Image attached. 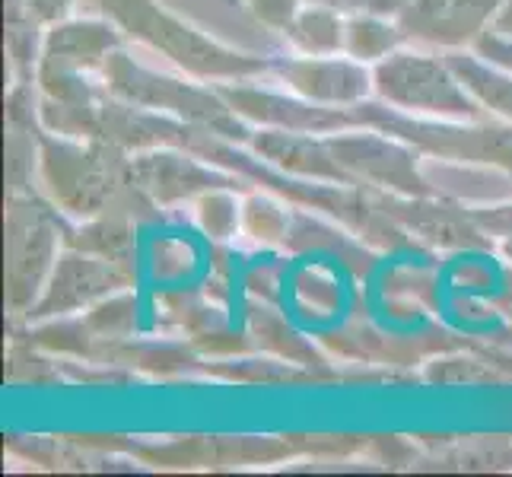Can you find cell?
Wrapping results in <instances>:
<instances>
[{"label":"cell","instance_id":"16","mask_svg":"<svg viewBox=\"0 0 512 477\" xmlns=\"http://www.w3.org/2000/svg\"><path fill=\"white\" fill-rule=\"evenodd\" d=\"M446 58L458 74V80L465 83V90L474 96V102H478L487 115L512 125V70L481 58L474 48L446 51Z\"/></svg>","mask_w":512,"mask_h":477},{"label":"cell","instance_id":"19","mask_svg":"<svg viewBox=\"0 0 512 477\" xmlns=\"http://www.w3.org/2000/svg\"><path fill=\"white\" fill-rule=\"evenodd\" d=\"M404 45H408V35H404L395 16H373V13L347 16L344 55H350L353 61L379 64Z\"/></svg>","mask_w":512,"mask_h":477},{"label":"cell","instance_id":"14","mask_svg":"<svg viewBox=\"0 0 512 477\" xmlns=\"http://www.w3.org/2000/svg\"><path fill=\"white\" fill-rule=\"evenodd\" d=\"M252 153L264 166L303 182H328V185H353L328 147V134L306 131H280V128H255L249 140Z\"/></svg>","mask_w":512,"mask_h":477},{"label":"cell","instance_id":"23","mask_svg":"<svg viewBox=\"0 0 512 477\" xmlns=\"http://www.w3.org/2000/svg\"><path fill=\"white\" fill-rule=\"evenodd\" d=\"M306 4H322L331 7L344 16H357V13H373V16H395L408 7V0H306Z\"/></svg>","mask_w":512,"mask_h":477},{"label":"cell","instance_id":"22","mask_svg":"<svg viewBox=\"0 0 512 477\" xmlns=\"http://www.w3.org/2000/svg\"><path fill=\"white\" fill-rule=\"evenodd\" d=\"M303 4L306 0H242V7L249 10L264 29L280 32V35L290 29L293 16L299 13Z\"/></svg>","mask_w":512,"mask_h":477},{"label":"cell","instance_id":"20","mask_svg":"<svg viewBox=\"0 0 512 477\" xmlns=\"http://www.w3.org/2000/svg\"><path fill=\"white\" fill-rule=\"evenodd\" d=\"M194 220L210 239H233L242 229V204L236 201L233 188H214L194 201Z\"/></svg>","mask_w":512,"mask_h":477},{"label":"cell","instance_id":"7","mask_svg":"<svg viewBox=\"0 0 512 477\" xmlns=\"http://www.w3.org/2000/svg\"><path fill=\"white\" fill-rule=\"evenodd\" d=\"M328 147L353 185L401 194V198H433V188L417 169L420 150L388 131L357 125L328 134Z\"/></svg>","mask_w":512,"mask_h":477},{"label":"cell","instance_id":"15","mask_svg":"<svg viewBox=\"0 0 512 477\" xmlns=\"http://www.w3.org/2000/svg\"><path fill=\"white\" fill-rule=\"evenodd\" d=\"M385 214L392 217L401 229L420 236L423 242L443 245V249H481L487 239L478 229V217L465 214L462 207L443 204L433 198H401V194H388L382 198Z\"/></svg>","mask_w":512,"mask_h":477},{"label":"cell","instance_id":"12","mask_svg":"<svg viewBox=\"0 0 512 477\" xmlns=\"http://www.w3.org/2000/svg\"><path fill=\"white\" fill-rule=\"evenodd\" d=\"M506 0H408L398 13V26L408 42L462 51L474 48L484 32H490Z\"/></svg>","mask_w":512,"mask_h":477},{"label":"cell","instance_id":"4","mask_svg":"<svg viewBox=\"0 0 512 477\" xmlns=\"http://www.w3.org/2000/svg\"><path fill=\"white\" fill-rule=\"evenodd\" d=\"M70 226L61 210L39 194H10L4 210V303L7 315L29 318L67 249Z\"/></svg>","mask_w":512,"mask_h":477},{"label":"cell","instance_id":"21","mask_svg":"<svg viewBox=\"0 0 512 477\" xmlns=\"http://www.w3.org/2000/svg\"><path fill=\"white\" fill-rule=\"evenodd\" d=\"M242 233L252 236L255 242H284L290 236V217L287 207H280L271 198H249L242 204Z\"/></svg>","mask_w":512,"mask_h":477},{"label":"cell","instance_id":"18","mask_svg":"<svg viewBox=\"0 0 512 477\" xmlns=\"http://www.w3.org/2000/svg\"><path fill=\"white\" fill-rule=\"evenodd\" d=\"M344 32V13L322 4H303L293 16L290 29L284 32V39L296 55H344Z\"/></svg>","mask_w":512,"mask_h":477},{"label":"cell","instance_id":"27","mask_svg":"<svg viewBox=\"0 0 512 477\" xmlns=\"http://www.w3.org/2000/svg\"><path fill=\"white\" fill-rule=\"evenodd\" d=\"M226 4H236V7H239V4H242V0H226Z\"/></svg>","mask_w":512,"mask_h":477},{"label":"cell","instance_id":"24","mask_svg":"<svg viewBox=\"0 0 512 477\" xmlns=\"http://www.w3.org/2000/svg\"><path fill=\"white\" fill-rule=\"evenodd\" d=\"M80 0H26V16L32 23H39L42 29L58 26L64 20H70V13Z\"/></svg>","mask_w":512,"mask_h":477},{"label":"cell","instance_id":"11","mask_svg":"<svg viewBox=\"0 0 512 477\" xmlns=\"http://www.w3.org/2000/svg\"><path fill=\"white\" fill-rule=\"evenodd\" d=\"M131 172L137 188L147 194L156 207H179L185 201H198L214 188H236L242 179L226 172L204 156L185 147H156L131 156Z\"/></svg>","mask_w":512,"mask_h":477},{"label":"cell","instance_id":"8","mask_svg":"<svg viewBox=\"0 0 512 477\" xmlns=\"http://www.w3.org/2000/svg\"><path fill=\"white\" fill-rule=\"evenodd\" d=\"M128 287H134V271L67 245L26 322H55V318L102 306Z\"/></svg>","mask_w":512,"mask_h":477},{"label":"cell","instance_id":"3","mask_svg":"<svg viewBox=\"0 0 512 477\" xmlns=\"http://www.w3.org/2000/svg\"><path fill=\"white\" fill-rule=\"evenodd\" d=\"M99 77L109 86V93H115L118 99L144 105V109L169 118H179L194 131L233 140V144H249L252 140L255 128L233 112V105L220 96L217 86H210L204 80L160 74V70L134 61L125 48H118L105 61Z\"/></svg>","mask_w":512,"mask_h":477},{"label":"cell","instance_id":"6","mask_svg":"<svg viewBox=\"0 0 512 477\" xmlns=\"http://www.w3.org/2000/svg\"><path fill=\"white\" fill-rule=\"evenodd\" d=\"M360 125L388 131L414 144L420 153H433L439 159H458V163H487L512 172V125H478V121H439V118H414L388 109L385 102H360L353 105Z\"/></svg>","mask_w":512,"mask_h":477},{"label":"cell","instance_id":"25","mask_svg":"<svg viewBox=\"0 0 512 477\" xmlns=\"http://www.w3.org/2000/svg\"><path fill=\"white\" fill-rule=\"evenodd\" d=\"M474 51H478L481 58L493 61V64H500V67H509L512 70V42L503 39V35L497 32H484L478 45H474Z\"/></svg>","mask_w":512,"mask_h":477},{"label":"cell","instance_id":"10","mask_svg":"<svg viewBox=\"0 0 512 477\" xmlns=\"http://www.w3.org/2000/svg\"><path fill=\"white\" fill-rule=\"evenodd\" d=\"M268 77L284 83L296 96L334 109H353L376 96L373 67L350 55H274Z\"/></svg>","mask_w":512,"mask_h":477},{"label":"cell","instance_id":"9","mask_svg":"<svg viewBox=\"0 0 512 477\" xmlns=\"http://www.w3.org/2000/svg\"><path fill=\"white\" fill-rule=\"evenodd\" d=\"M220 96L233 105L239 118L252 128H280V131H306V134H338L357 128L360 118L353 109H334V105L309 102L296 93H274L255 86L252 80L217 83Z\"/></svg>","mask_w":512,"mask_h":477},{"label":"cell","instance_id":"13","mask_svg":"<svg viewBox=\"0 0 512 477\" xmlns=\"http://www.w3.org/2000/svg\"><path fill=\"white\" fill-rule=\"evenodd\" d=\"M125 45L112 20H64L45 29L35 74H102L105 61Z\"/></svg>","mask_w":512,"mask_h":477},{"label":"cell","instance_id":"17","mask_svg":"<svg viewBox=\"0 0 512 477\" xmlns=\"http://www.w3.org/2000/svg\"><path fill=\"white\" fill-rule=\"evenodd\" d=\"M137 220L131 217H93V220H83L77 229H70L67 245L83 252H93L99 258H109L121 268L134 271V258H137Z\"/></svg>","mask_w":512,"mask_h":477},{"label":"cell","instance_id":"5","mask_svg":"<svg viewBox=\"0 0 512 477\" xmlns=\"http://www.w3.org/2000/svg\"><path fill=\"white\" fill-rule=\"evenodd\" d=\"M376 99L388 109L414 118H439V121H481L487 112L458 80L449 58L433 51L398 48L395 55L373 64Z\"/></svg>","mask_w":512,"mask_h":477},{"label":"cell","instance_id":"26","mask_svg":"<svg viewBox=\"0 0 512 477\" xmlns=\"http://www.w3.org/2000/svg\"><path fill=\"white\" fill-rule=\"evenodd\" d=\"M490 32H497V35H503V39L512 42V0H506V4L500 7V13H497V20H493Z\"/></svg>","mask_w":512,"mask_h":477},{"label":"cell","instance_id":"2","mask_svg":"<svg viewBox=\"0 0 512 477\" xmlns=\"http://www.w3.org/2000/svg\"><path fill=\"white\" fill-rule=\"evenodd\" d=\"M93 4L105 20H112L121 29L125 39L169 58L182 74L194 80L217 86L271 74L274 55H245V51L220 45L217 39L169 13L160 0H93Z\"/></svg>","mask_w":512,"mask_h":477},{"label":"cell","instance_id":"1","mask_svg":"<svg viewBox=\"0 0 512 477\" xmlns=\"http://www.w3.org/2000/svg\"><path fill=\"white\" fill-rule=\"evenodd\" d=\"M39 182L45 198L77 220L118 214L144 223L160 214V207L134 182L131 153L105 140H74L45 131Z\"/></svg>","mask_w":512,"mask_h":477}]
</instances>
